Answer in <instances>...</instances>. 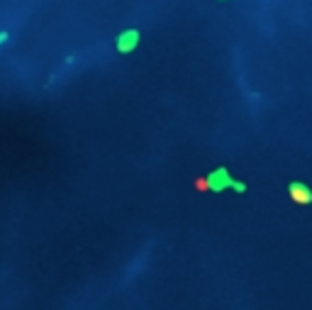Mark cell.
Instances as JSON below:
<instances>
[{
  "label": "cell",
  "instance_id": "obj_1",
  "mask_svg": "<svg viewBox=\"0 0 312 310\" xmlns=\"http://www.w3.org/2000/svg\"><path fill=\"white\" fill-rule=\"evenodd\" d=\"M137 39H139L137 32H125V34L120 37V42H117V49H120V52H129V49L137 44Z\"/></svg>",
  "mask_w": 312,
  "mask_h": 310
},
{
  "label": "cell",
  "instance_id": "obj_2",
  "mask_svg": "<svg viewBox=\"0 0 312 310\" xmlns=\"http://www.w3.org/2000/svg\"><path fill=\"white\" fill-rule=\"evenodd\" d=\"M290 196L295 198V200H300V203H308V200H312L310 193H308V191H300V188H290Z\"/></svg>",
  "mask_w": 312,
  "mask_h": 310
},
{
  "label": "cell",
  "instance_id": "obj_3",
  "mask_svg": "<svg viewBox=\"0 0 312 310\" xmlns=\"http://www.w3.org/2000/svg\"><path fill=\"white\" fill-rule=\"evenodd\" d=\"M7 37H10V34H7V32H0V44H2V42H5V39H7Z\"/></svg>",
  "mask_w": 312,
  "mask_h": 310
}]
</instances>
